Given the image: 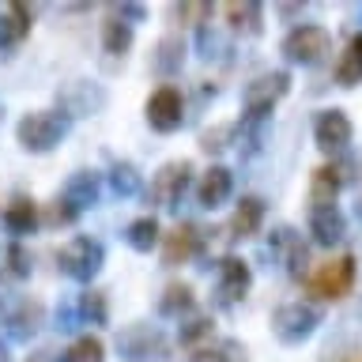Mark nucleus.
Masks as SVG:
<instances>
[{"instance_id":"nucleus-1","label":"nucleus","mask_w":362,"mask_h":362,"mask_svg":"<svg viewBox=\"0 0 362 362\" xmlns=\"http://www.w3.org/2000/svg\"><path fill=\"white\" fill-rule=\"evenodd\" d=\"M117 355L132 358V362H170V339L163 328L147 325V321H132L117 332Z\"/></svg>"},{"instance_id":"nucleus-2","label":"nucleus","mask_w":362,"mask_h":362,"mask_svg":"<svg viewBox=\"0 0 362 362\" xmlns=\"http://www.w3.org/2000/svg\"><path fill=\"white\" fill-rule=\"evenodd\" d=\"M106 264V249H102L98 238H87V234H76L57 249V268L64 272L68 279L76 283H90Z\"/></svg>"},{"instance_id":"nucleus-3","label":"nucleus","mask_w":362,"mask_h":362,"mask_svg":"<svg viewBox=\"0 0 362 362\" xmlns=\"http://www.w3.org/2000/svg\"><path fill=\"white\" fill-rule=\"evenodd\" d=\"M64 132H68V117L57 110H34L27 117H19V124H16V140L34 155L53 151L64 140Z\"/></svg>"},{"instance_id":"nucleus-4","label":"nucleus","mask_w":362,"mask_h":362,"mask_svg":"<svg viewBox=\"0 0 362 362\" xmlns=\"http://www.w3.org/2000/svg\"><path fill=\"white\" fill-rule=\"evenodd\" d=\"M192 185V163L189 158H174V163H163L155 170L151 177V189H147V204H155V208H166L174 211L181 197L189 192Z\"/></svg>"},{"instance_id":"nucleus-5","label":"nucleus","mask_w":362,"mask_h":362,"mask_svg":"<svg viewBox=\"0 0 362 362\" xmlns=\"http://www.w3.org/2000/svg\"><path fill=\"white\" fill-rule=\"evenodd\" d=\"M317 325H321V313H317L310 302H283V305H276V313H272V336L287 347L310 339L317 332Z\"/></svg>"},{"instance_id":"nucleus-6","label":"nucleus","mask_w":362,"mask_h":362,"mask_svg":"<svg viewBox=\"0 0 362 362\" xmlns=\"http://www.w3.org/2000/svg\"><path fill=\"white\" fill-rule=\"evenodd\" d=\"M355 276H358V260L351 253H344V257L325 260V264L305 279V287H310V294H317V298H332L336 302L355 287Z\"/></svg>"},{"instance_id":"nucleus-7","label":"nucleus","mask_w":362,"mask_h":362,"mask_svg":"<svg viewBox=\"0 0 362 362\" xmlns=\"http://www.w3.org/2000/svg\"><path fill=\"white\" fill-rule=\"evenodd\" d=\"M332 53V34L325 27H313V23H302V27H294L287 38H283V57H287L291 64H321L325 57Z\"/></svg>"},{"instance_id":"nucleus-8","label":"nucleus","mask_w":362,"mask_h":362,"mask_svg":"<svg viewBox=\"0 0 362 362\" xmlns=\"http://www.w3.org/2000/svg\"><path fill=\"white\" fill-rule=\"evenodd\" d=\"M291 90V72L287 68H276V72H260L253 83H245V95H242V106L245 113L253 117H272L279 98H287Z\"/></svg>"},{"instance_id":"nucleus-9","label":"nucleus","mask_w":362,"mask_h":362,"mask_svg":"<svg viewBox=\"0 0 362 362\" xmlns=\"http://www.w3.org/2000/svg\"><path fill=\"white\" fill-rule=\"evenodd\" d=\"M249 287H253V268H249V260L223 257L219 264H215V305H219V310L238 305L249 294Z\"/></svg>"},{"instance_id":"nucleus-10","label":"nucleus","mask_w":362,"mask_h":362,"mask_svg":"<svg viewBox=\"0 0 362 362\" xmlns=\"http://www.w3.org/2000/svg\"><path fill=\"white\" fill-rule=\"evenodd\" d=\"M268 253L279 260V268L287 272L291 279H302L305 276V264H310V245H305V238L294 230V226H276V230L268 234Z\"/></svg>"},{"instance_id":"nucleus-11","label":"nucleus","mask_w":362,"mask_h":362,"mask_svg":"<svg viewBox=\"0 0 362 362\" xmlns=\"http://www.w3.org/2000/svg\"><path fill=\"white\" fill-rule=\"evenodd\" d=\"M144 117L163 136L177 132L181 121H185V95H181L174 83H163L158 90H151V98H147V106H144Z\"/></svg>"},{"instance_id":"nucleus-12","label":"nucleus","mask_w":362,"mask_h":362,"mask_svg":"<svg viewBox=\"0 0 362 362\" xmlns=\"http://www.w3.org/2000/svg\"><path fill=\"white\" fill-rule=\"evenodd\" d=\"M106 87L102 83H90V79H72V83H64L61 90H57V106H61V113H68V117H87V113H102L106 110Z\"/></svg>"},{"instance_id":"nucleus-13","label":"nucleus","mask_w":362,"mask_h":362,"mask_svg":"<svg viewBox=\"0 0 362 362\" xmlns=\"http://www.w3.org/2000/svg\"><path fill=\"white\" fill-rule=\"evenodd\" d=\"M351 136H355V129H351V117L344 110H321L313 121V140L317 147H321L325 155H344L351 147Z\"/></svg>"},{"instance_id":"nucleus-14","label":"nucleus","mask_w":362,"mask_h":362,"mask_svg":"<svg viewBox=\"0 0 362 362\" xmlns=\"http://www.w3.org/2000/svg\"><path fill=\"white\" fill-rule=\"evenodd\" d=\"M200 253H204V234H200V226H192V223H177L174 230L163 238V264L166 268H181Z\"/></svg>"},{"instance_id":"nucleus-15","label":"nucleus","mask_w":362,"mask_h":362,"mask_svg":"<svg viewBox=\"0 0 362 362\" xmlns=\"http://www.w3.org/2000/svg\"><path fill=\"white\" fill-rule=\"evenodd\" d=\"M310 234L317 245H339L347 234V219L336 204H325V208H310Z\"/></svg>"},{"instance_id":"nucleus-16","label":"nucleus","mask_w":362,"mask_h":362,"mask_svg":"<svg viewBox=\"0 0 362 362\" xmlns=\"http://www.w3.org/2000/svg\"><path fill=\"white\" fill-rule=\"evenodd\" d=\"M230 192H234V174L226 166H211L197 185V200H200V208L215 211V208H223V204L230 200Z\"/></svg>"},{"instance_id":"nucleus-17","label":"nucleus","mask_w":362,"mask_h":362,"mask_svg":"<svg viewBox=\"0 0 362 362\" xmlns=\"http://www.w3.org/2000/svg\"><path fill=\"white\" fill-rule=\"evenodd\" d=\"M42 317H45L42 302H34V298H19L16 305H11V310L4 313L8 336H11V339H30V336L42 328Z\"/></svg>"},{"instance_id":"nucleus-18","label":"nucleus","mask_w":362,"mask_h":362,"mask_svg":"<svg viewBox=\"0 0 362 362\" xmlns=\"http://www.w3.org/2000/svg\"><path fill=\"white\" fill-rule=\"evenodd\" d=\"M98 197H102V177L95 174V170H76V174L68 177V185H64V200L72 204L76 211L95 208Z\"/></svg>"},{"instance_id":"nucleus-19","label":"nucleus","mask_w":362,"mask_h":362,"mask_svg":"<svg viewBox=\"0 0 362 362\" xmlns=\"http://www.w3.org/2000/svg\"><path fill=\"white\" fill-rule=\"evenodd\" d=\"M185 38L181 34H166V38L155 42L151 49V72L155 76H177L181 64H185Z\"/></svg>"},{"instance_id":"nucleus-20","label":"nucleus","mask_w":362,"mask_h":362,"mask_svg":"<svg viewBox=\"0 0 362 362\" xmlns=\"http://www.w3.org/2000/svg\"><path fill=\"white\" fill-rule=\"evenodd\" d=\"M264 226V200L260 197H242L230 215V238H253Z\"/></svg>"},{"instance_id":"nucleus-21","label":"nucleus","mask_w":362,"mask_h":362,"mask_svg":"<svg viewBox=\"0 0 362 362\" xmlns=\"http://www.w3.org/2000/svg\"><path fill=\"white\" fill-rule=\"evenodd\" d=\"M339 189H344V177L332 163L317 166L313 177H310V208H325V204H336Z\"/></svg>"},{"instance_id":"nucleus-22","label":"nucleus","mask_w":362,"mask_h":362,"mask_svg":"<svg viewBox=\"0 0 362 362\" xmlns=\"http://www.w3.org/2000/svg\"><path fill=\"white\" fill-rule=\"evenodd\" d=\"M27 34H30V8L27 4H4V11H0V49L16 45Z\"/></svg>"},{"instance_id":"nucleus-23","label":"nucleus","mask_w":362,"mask_h":362,"mask_svg":"<svg viewBox=\"0 0 362 362\" xmlns=\"http://www.w3.org/2000/svg\"><path fill=\"white\" fill-rule=\"evenodd\" d=\"M192 305H197V294H192L189 283H170V287L158 294V317H170V321H177V317H185Z\"/></svg>"},{"instance_id":"nucleus-24","label":"nucleus","mask_w":362,"mask_h":362,"mask_svg":"<svg viewBox=\"0 0 362 362\" xmlns=\"http://www.w3.org/2000/svg\"><path fill=\"white\" fill-rule=\"evenodd\" d=\"M4 226L8 234H34V226H38V204H34L30 197H16L4 208Z\"/></svg>"},{"instance_id":"nucleus-25","label":"nucleus","mask_w":362,"mask_h":362,"mask_svg":"<svg viewBox=\"0 0 362 362\" xmlns=\"http://www.w3.org/2000/svg\"><path fill=\"white\" fill-rule=\"evenodd\" d=\"M332 76H336L339 87H358L362 83V34H355V38L347 42V49L339 53Z\"/></svg>"},{"instance_id":"nucleus-26","label":"nucleus","mask_w":362,"mask_h":362,"mask_svg":"<svg viewBox=\"0 0 362 362\" xmlns=\"http://www.w3.org/2000/svg\"><path fill=\"white\" fill-rule=\"evenodd\" d=\"M189 362H249V355L245 344H238V339H208L204 347L192 351Z\"/></svg>"},{"instance_id":"nucleus-27","label":"nucleus","mask_w":362,"mask_h":362,"mask_svg":"<svg viewBox=\"0 0 362 362\" xmlns=\"http://www.w3.org/2000/svg\"><path fill=\"white\" fill-rule=\"evenodd\" d=\"M158 238H163V230H158L155 215H140V219H132L129 230H124V242H129L136 253H151L158 245Z\"/></svg>"},{"instance_id":"nucleus-28","label":"nucleus","mask_w":362,"mask_h":362,"mask_svg":"<svg viewBox=\"0 0 362 362\" xmlns=\"http://www.w3.org/2000/svg\"><path fill=\"white\" fill-rule=\"evenodd\" d=\"M223 16H226V23H230L234 30H249V34H257L260 30V8L257 0H230V4H223L219 8Z\"/></svg>"},{"instance_id":"nucleus-29","label":"nucleus","mask_w":362,"mask_h":362,"mask_svg":"<svg viewBox=\"0 0 362 362\" xmlns=\"http://www.w3.org/2000/svg\"><path fill=\"white\" fill-rule=\"evenodd\" d=\"M102 49H106L110 57H124L132 49V27L129 23H121L117 16H110L106 23H102Z\"/></svg>"},{"instance_id":"nucleus-30","label":"nucleus","mask_w":362,"mask_h":362,"mask_svg":"<svg viewBox=\"0 0 362 362\" xmlns=\"http://www.w3.org/2000/svg\"><path fill=\"white\" fill-rule=\"evenodd\" d=\"M76 310H79V321L83 325H106V317H110V305H106V294L102 291H83L76 298Z\"/></svg>"},{"instance_id":"nucleus-31","label":"nucleus","mask_w":362,"mask_h":362,"mask_svg":"<svg viewBox=\"0 0 362 362\" xmlns=\"http://www.w3.org/2000/svg\"><path fill=\"white\" fill-rule=\"evenodd\" d=\"M57 362H106V344L98 336H79Z\"/></svg>"},{"instance_id":"nucleus-32","label":"nucleus","mask_w":362,"mask_h":362,"mask_svg":"<svg viewBox=\"0 0 362 362\" xmlns=\"http://www.w3.org/2000/svg\"><path fill=\"white\" fill-rule=\"evenodd\" d=\"M110 189H113V197H136V192H140V174H136V166L117 158V163L110 166Z\"/></svg>"},{"instance_id":"nucleus-33","label":"nucleus","mask_w":362,"mask_h":362,"mask_svg":"<svg viewBox=\"0 0 362 362\" xmlns=\"http://www.w3.org/2000/svg\"><path fill=\"white\" fill-rule=\"evenodd\" d=\"M234 140H238V124H215V129H204V132H200V151L219 155V151H226Z\"/></svg>"},{"instance_id":"nucleus-34","label":"nucleus","mask_w":362,"mask_h":362,"mask_svg":"<svg viewBox=\"0 0 362 362\" xmlns=\"http://www.w3.org/2000/svg\"><path fill=\"white\" fill-rule=\"evenodd\" d=\"M211 317H192V321H185L181 325V347H189V351H197V347H204L211 339Z\"/></svg>"},{"instance_id":"nucleus-35","label":"nucleus","mask_w":362,"mask_h":362,"mask_svg":"<svg viewBox=\"0 0 362 362\" xmlns=\"http://www.w3.org/2000/svg\"><path fill=\"white\" fill-rule=\"evenodd\" d=\"M0 257H4V272H8V276H16V279H27L30 276V253L19 242H11Z\"/></svg>"},{"instance_id":"nucleus-36","label":"nucleus","mask_w":362,"mask_h":362,"mask_svg":"<svg viewBox=\"0 0 362 362\" xmlns=\"http://www.w3.org/2000/svg\"><path fill=\"white\" fill-rule=\"evenodd\" d=\"M211 16V4H170V19L174 23H181V27H189V23H200L204 27V19Z\"/></svg>"},{"instance_id":"nucleus-37","label":"nucleus","mask_w":362,"mask_h":362,"mask_svg":"<svg viewBox=\"0 0 362 362\" xmlns=\"http://www.w3.org/2000/svg\"><path fill=\"white\" fill-rule=\"evenodd\" d=\"M76 219H79V211L64 197H57L49 208H45V223H49V226H72Z\"/></svg>"},{"instance_id":"nucleus-38","label":"nucleus","mask_w":362,"mask_h":362,"mask_svg":"<svg viewBox=\"0 0 362 362\" xmlns=\"http://www.w3.org/2000/svg\"><path fill=\"white\" fill-rule=\"evenodd\" d=\"M197 49H200V57H204V61H211V57H223V49H226V45H223V38H219V34H215V30L208 27V23H204V27L197 30Z\"/></svg>"},{"instance_id":"nucleus-39","label":"nucleus","mask_w":362,"mask_h":362,"mask_svg":"<svg viewBox=\"0 0 362 362\" xmlns=\"http://www.w3.org/2000/svg\"><path fill=\"white\" fill-rule=\"evenodd\" d=\"M332 166L339 170V177H344V185H351V181H358V174H362V158H358V155H351V151L336 155V158H332Z\"/></svg>"},{"instance_id":"nucleus-40","label":"nucleus","mask_w":362,"mask_h":362,"mask_svg":"<svg viewBox=\"0 0 362 362\" xmlns=\"http://www.w3.org/2000/svg\"><path fill=\"white\" fill-rule=\"evenodd\" d=\"M76 325H83V321H79V310H76V302H61V305H57V328H64V332H72Z\"/></svg>"},{"instance_id":"nucleus-41","label":"nucleus","mask_w":362,"mask_h":362,"mask_svg":"<svg viewBox=\"0 0 362 362\" xmlns=\"http://www.w3.org/2000/svg\"><path fill=\"white\" fill-rule=\"evenodd\" d=\"M113 16L132 27V23H144V19H147V8H144V4H117V8H113Z\"/></svg>"},{"instance_id":"nucleus-42","label":"nucleus","mask_w":362,"mask_h":362,"mask_svg":"<svg viewBox=\"0 0 362 362\" xmlns=\"http://www.w3.org/2000/svg\"><path fill=\"white\" fill-rule=\"evenodd\" d=\"M298 11H305V4H283V8H279V16H287V19H291V16H298Z\"/></svg>"},{"instance_id":"nucleus-43","label":"nucleus","mask_w":362,"mask_h":362,"mask_svg":"<svg viewBox=\"0 0 362 362\" xmlns=\"http://www.w3.org/2000/svg\"><path fill=\"white\" fill-rule=\"evenodd\" d=\"M355 215H358V219H362V197H358V204H355Z\"/></svg>"},{"instance_id":"nucleus-44","label":"nucleus","mask_w":362,"mask_h":362,"mask_svg":"<svg viewBox=\"0 0 362 362\" xmlns=\"http://www.w3.org/2000/svg\"><path fill=\"white\" fill-rule=\"evenodd\" d=\"M0 362H8V351H4V344H0Z\"/></svg>"},{"instance_id":"nucleus-45","label":"nucleus","mask_w":362,"mask_h":362,"mask_svg":"<svg viewBox=\"0 0 362 362\" xmlns=\"http://www.w3.org/2000/svg\"><path fill=\"white\" fill-rule=\"evenodd\" d=\"M347 362H362V355H351V358H347Z\"/></svg>"},{"instance_id":"nucleus-46","label":"nucleus","mask_w":362,"mask_h":362,"mask_svg":"<svg viewBox=\"0 0 362 362\" xmlns=\"http://www.w3.org/2000/svg\"><path fill=\"white\" fill-rule=\"evenodd\" d=\"M358 19H362V8H358Z\"/></svg>"}]
</instances>
